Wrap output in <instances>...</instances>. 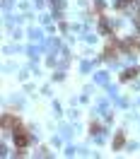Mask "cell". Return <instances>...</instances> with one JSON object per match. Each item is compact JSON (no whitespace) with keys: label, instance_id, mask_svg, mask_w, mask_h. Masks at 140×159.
I'll return each instance as SVG.
<instances>
[{"label":"cell","instance_id":"2","mask_svg":"<svg viewBox=\"0 0 140 159\" xmlns=\"http://www.w3.org/2000/svg\"><path fill=\"white\" fill-rule=\"evenodd\" d=\"M121 51H123V43H121V41H109V43H106V48H104V56H106V58H119V53Z\"/></svg>","mask_w":140,"mask_h":159},{"label":"cell","instance_id":"4","mask_svg":"<svg viewBox=\"0 0 140 159\" xmlns=\"http://www.w3.org/2000/svg\"><path fill=\"white\" fill-rule=\"evenodd\" d=\"M123 142H126V138H123V135L119 133V138H116V142H114V147H116V149H121V147H123Z\"/></svg>","mask_w":140,"mask_h":159},{"label":"cell","instance_id":"1","mask_svg":"<svg viewBox=\"0 0 140 159\" xmlns=\"http://www.w3.org/2000/svg\"><path fill=\"white\" fill-rule=\"evenodd\" d=\"M15 145H17V147H27V145H29V133L24 128H20V123L15 125Z\"/></svg>","mask_w":140,"mask_h":159},{"label":"cell","instance_id":"3","mask_svg":"<svg viewBox=\"0 0 140 159\" xmlns=\"http://www.w3.org/2000/svg\"><path fill=\"white\" fill-rule=\"evenodd\" d=\"M135 75H138V68H128V70H123V82H128V80H133L135 77Z\"/></svg>","mask_w":140,"mask_h":159}]
</instances>
